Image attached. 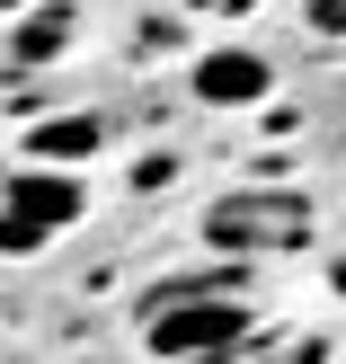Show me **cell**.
<instances>
[{
    "label": "cell",
    "instance_id": "6da1fadb",
    "mask_svg": "<svg viewBox=\"0 0 346 364\" xmlns=\"http://www.w3.org/2000/svg\"><path fill=\"white\" fill-rule=\"evenodd\" d=\"M142 338H151V355H231L249 338V302L240 294H151Z\"/></svg>",
    "mask_w": 346,
    "mask_h": 364
},
{
    "label": "cell",
    "instance_id": "7a4b0ae2",
    "mask_svg": "<svg viewBox=\"0 0 346 364\" xmlns=\"http://www.w3.org/2000/svg\"><path fill=\"white\" fill-rule=\"evenodd\" d=\"M9 205H18V213H0V249H36V240H53L63 223H80V213H89V196H80V178L27 169V178L9 187Z\"/></svg>",
    "mask_w": 346,
    "mask_h": 364
},
{
    "label": "cell",
    "instance_id": "3957f363",
    "mask_svg": "<svg viewBox=\"0 0 346 364\" xmlns=\"http://www.w3.org/2000/svg\"><path fill=\"white\" fill-rule=\"evenodd\" d=\"M205 231H213V240H249V249H258V240H284V249H293L302 231H311V213H302V196H231Z\"/></svg>",
    "mask_w": 346,
    "mask_h": 364
},
{
    "label": "cell",
    "instance_id": "277c9868",
    "mask_svg": "<svg viewBox=\"0 0 346 364\" xmlns=\"http://www.w3.org/2000/svg\"><path fill=\"white\" fill-rule=\"evenodd\" d=\"M266 89H276V71H266L258 53H240V45L195 63V98H205V107H258Z\"/></svg>",
    "mask_w": 346,
    "mask_h": 364
},
{
    "label": "cell",
    "instance_id": "5b68a950",
    "mask_svg": "<svg viewBox=\"0 0 346 364\" xmlns=\"http://www.w3.org/2000/svg\"><path fill=\"white\" fill-rule=\"evenodd\" d=\"M98 142H107L98 116H53V124H36V134H27V151H36V160H89Z\"/></svg>",
    "mask_w": 346,
    "mask_h": 364
},
{
    "label": "cell",
    "instance_id": "8992f818",
    "mask_svg": "<svg viewBox=\"0 0 346 364\" xmlns=\"http://www.w3.org/2000/svg\"><path fill=\"white\" fill-rule=\"evenodd\" d=\"M63 45H71V9H45V18L18 27V63H45V53H63Z\"/></svg>",
    "mask_w": 346,
    "mask_h": 364
},
{
    "label": "cell",
    "instance_id": "52a82bcc",
    "mask_svg": "<svg viewBox=\"0 0 346 364\" xmlns=\"http://www.w3.org/2000/svg\"><path fill=\"white\" fill-rule=\"evenodd\" d=\"M0 9H27V0H0Z\"/></svg>",
    "mask_w": 346,
    "mask_h": 364
}]
</instances>
